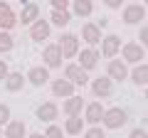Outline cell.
Listing matches in <instances>:
<instances>
[{"mask_svg": "<svg viewBox=\"0 0 148 138\" xmlns=\"http://www.w3.org/2000/svg\"><path fill=\"white\" fill-rule=\"evenodd\" d=\"M109 79H114V81L128 79V67L123 59H111L109 62Z\"/></svg>", "mask_w": 148, "mask_h": 138, "instance_id": "cell-8", "label": "cell"}, {"mask_svg": "<svg viewBox=\"0 0 148 138\" xmlns=\"http://www.w3.org/2000/svg\"><path fill=\"white\" fill-rule=\"evenodd\" d=\"M15 25H17V17H15V12L10 10V5H8V3H0V30L10 32Z\"/></svg>", "mask_w": 148, "mask_h": 138, "instance_id": "cell-10", "label": "cell"}, {"mask_svg": "<svg viewBox=\"0 0 148 138\" xmlns=\"http://www.w3.org/2000/svg\"><path fill=\"white\" fill-rule=\"evenodd\" d=\"M8 118H10V109H8L5 104H0V126L8 123Z\"/></svg>", "mask_w": 148, "mask_h": 138, "instance_id": "cell-30", "label": "cell"}, {"mask_svg": "<svg viewBox=\"0 0 148 138\" xmlns=\"http://www.w3.org/2000/svg\"><path fill=\"white\" fill-rule=\"evenodd\" d=\"M91 91H94L96 99H106V96H111V91H114V79H109V77H99V79L91 81Z\"/></svg>", "mask_w": 148, "mask_h": 138, "instance_id": "cell-5", "label": "cell"}, {"mask_svg": "<svg viewBox=\"0 0 148 138\" xmlns=\"http://www.w3.org/2000/svg\"><path fill=\"white\" fill-rule=\"evenodd\" d=\"M128 77H131V81L138 84V86L148 84V64H136V69H133Z\"/></svg>", "mask_w": 148, "mask_h": 138, "instance_id": "cell-22", "label": "cell"}, {"mask_svg": "<svg viewBox=\"0 0 148 138\" xmlns=\"http://www.w3.org/2000/svg\"><path fill=\"white\" fill-rule=\"evenodd\" d=\"M22 86H25V77H22L20 72H10V74L5 77V89H8V91L15 94V91H20Z\"/></svg>", "mask_w": 148, "mask_h": 138, "instance_id": "cell-20", "label": "cell"}, {"mask_svg": "<svg viewBox=\"0 0 148 138\" xmlns=\"http://www.w3.org/2000/svg\"><path fill=\"white\" fill-rule=\"evenodd\" d=\"M64 79H69L74 86H84L86 81V69H82L79 64H67V69H64Z\"/></svg>", "mask_w": 148, "mask_h": 138, "instance_id": "cell-4", "label": "cell"}, {"mask_svg": "<svg viewBox=\"0 0 148 138\" xmlns=\"http://www.w3.org/2000/svg\"><path fill=\"white\" fill-rule=\"evenodd\" d=\"M57 113H59V109L54 106L52 101H47V104H40V106H37V118H40V121H54V118H57Z\"/></svg>", "mask_w": 148, "mask_h": 138, "instance_id": "cell-19", "label": "cell"}, {"mask_svg": "<svg viewBox=\"0 0 148 138\" xmlns=\"http://www.w3.org/2000/svg\"><path fill=\"white\" fill-rule=\"evenodd\" d=\"M82 128H84V118H79V116H69L67 123H64V131H67L69 136H77V133H82Z\"/></svg>", "mask_w": 148, "mask_h": 138, "instance_id": "cell-23", "label": "cell"}, {"mask_svg": "<svg viewBox=\"0 0 148 138\" xmlns=\"http://www.w3.org/2000/svg\"><path fill=\"white\" fill-rule=\"evenodd\" d=\"M91 10H94V3L91 0H74V12L79 17H89Z\"/></svg>", "mask_w": 148, "mask_h": 138, "instance_id": "cell-25", "label": "cell"}, {"mask_svg": "<svg viewBox=\"0 0 148 138\" xmlns=\"http://www.w3.org/2000/svg\"><path fill=\"white\" fill-rule=\"evenodd\" d=\"M69 20H72V15L67 10H52V15H49V22L57 25V27H67Z\"/></svg>", "mask_w": 148, "mask_h": 138, "instance_id": "cell-24", "label": "cell"}, {"mask_svg": "<svg viewBox=\"0 0 148 138\" xmlns=\"http://www.w3.org/2000/svg\"><path fill=\"white\" fill-rule=\"evenodd\" d=\"M42 59H45V67L47 69H57L62 67V49H59V44H47L42 52Z\"/></svg>", "mask_w": 148, "mask_h": 138, "instance_id": "cell-3", "label": "cell"}, {"mask_svg": "<svg viewBox=\"0 0 148 138\" xmlns=\"http://www.w3.org/2000/svg\"><path fill=\"white\" fill-rule=\"evenodd\" d=\"M5 138H25V121H8Z\"/></svg>", "mask_w": 148, "mask_h": 138, "instance_id": "cell-21", "label": "cell"}, {"mask_svg": "<svg viewBox=\"0 0 148 138\" xmlns=\"http://www.w3.org/2000/svg\"><path fill=\"white\" fill-rule=\"evenodd\" d=\"M121 3H123V0H104V5H106V8H114V10L121 8Z\"/></svg>", "mask_w": 148, "mask_h": 138, "instance_id": "cell-34", "label": "cell"}, {"mask_svg": "<svg viewBox=\"0 0 148 138\" xmlns=\"http://www.w3.org/2000/svg\"><path fill=\"white\" fill-rule=\"evenodd\" d=\"M82 37H84L86 44H99L101 42V27L94 25V22H84V27H82Z\"/></svg>", "mask_w": 148, "mask_h": 138, "instance_id": "cell-12", "label": "cell"}, {"mask_svg": "<svg viewBox=\"0 0 148 138\" xmlns=\"http://www.w3.org/2000/svg\"><path fill=\"white\" fill-rule=\"evenodd\" d=\"M82 109H84V99H82V96L72 94V96L64 99V113H67V116H79Z\"/></svg>", "mask_w": 148, "mask_h": 138, "instance_id": "cell-14", "label": "cell"}, {"mask_svg": "<svg viewBox=\"0 0 148 138\" xmlns=\"http://www.w3.org/2000/svg\"><path fill=\"white\" fill-rule=\"evenodd\" d=\"M49 3H52L54 10H67V5L72 3V0H49Z\"/></svg>", "mask_w": 148, "mask_h": 138, "instance_id": "cell-31", "label": "cell"}, {"mask_svg": "<svg viewBox=\"0 0 148 138\" xmlns=\"http://www.w3.org/2000/svg\"><path fill=\"white\" fill-rule=\"evenodd\" d=\"M101 118H104V106H101L99 101H91L89 106H86L84 121H89L91 126H96V123H101Z\"/></svg>", "mask_w": 148, "mask_h": 138, "instance_id": "cell-18", "label": "cell"}, {"mask_svg": "<svg viewBox=\"0 0 148 138\" xmlns=\"http://www.w3.org/2000/svg\"><path fill=\"white\" fill-rule=\"evenodd\" d=\"M37 17H40V5H35V3H22V12H20L22 25H32Z\"/></svg>", "mask_w": 148, "mask_h": 138, "instance_id": "cell-17", "label": "cell"}, {"mask_svg": "<svg viewBox=\"0 0 148 138\" xmlns=\"http://www.w3.org/2000/svg\"><path fill=\"white\" fill-rule=\"evenodd\" d=\"M141 20H146V8H143V5H128V8H123V22H126V25H138Z\"/></svg>", "mask_w": 148, "mask_h": 138, "instance_id": "cell-9", "label": "cell"}, {"mask_svg": "<svg viewBox=\"0 0 148 138\" xmlns=\"http://www.w3.org/2000/svg\"><path fill=\"white\" fill-rule=\"evenodd\" d=\"M121 49V37L119 35H109V37H101V52L106 59H114Z\"/></svg>", "mask_w": 148, "mask_h": 138, "instance_id": "cell-7", "label": "cell"}, {"mask_svg": "<svg viewBox=\"0 0 148 138\" xmlns=\"http://www.w3.org/2000/svg\"><path fill=\"white\" fill-rule=\"evenodd\" d=\"M64 133H62V128L59 126H49L47 131H45V138H62Z\"/></svg>", "mask_w": 148, "mask_h": 138, "instance_id": "cell-27", "label": "cell"}, {"mask_svg": "<svg viewBox=\"0 0 148 138\" xmlns=\"http://www.w3.org/2000/svg\"><path fill=\"white\" fill-rule=\"evenodd\" d=\"M96 64H99V52H96L94 47H86V49H82L79 52V67L82 69H94Z\"/></svg>", "mask_w": 148, "mask_h": 138, "instance_id": "cell-13", "label": "cell"}, {"mask_svg": "<svg viewBox=\"0 0 148 138\" xmlns=\"http://www.w3.org/2000/svg\"><path fill=\"white\" fill-rule=\"evenodd\" d=\"M10 74V69H8V62L5 59H0V81H5V77Z\"/></svg>", "mask_w": 148, "mask_h": 138, "instance_id": "cell-32", "label": "cell"}, {"mask_svg": "<svg viewBox=\"0 0 148 138\" xmlns=\"http://www.w3.org/2000/svg\"><path fill=\"white\" fill-rule=\"evenodd\" d=\"M59 49H62V57H64V59L77 57V54H79V37L72 35V32L62 35V37H59Z\"/></svg>", "mask_w": 148, "mask_h": 138, "instance_id": "cell-2", "label": "cell"}, {"mask_svg": "<svg viewBox=\"0 0 148 138\" xmlns=\"http://www.w3.org/2000/svg\"><path fill=\"white\" fill-rule=\"evenodd\" d=\"M52 94L59 96V99H67V96L74 94V84L69 79H54L52 81Z\"/></svg>", "mask_w": 148, "mask_h": 138, "instance_id": "cell-15", "label": "cell"}, {"mask_svg": "<svg viewBox=\"0 0 148 138\" xmlns=\"http://www.w3.org/2000/svg\"><path fill=\"white\" fill-rule=\"evenodd\" d=\"M128 138H148V133L143 131V128H133V131H131V136H128Z\"/></svg>", "mask_w": 148, "mask_h": 138, "instance_id": "cell-33", "label": "cell"}, {"mask_svg": "<svg viewBox=\"0 0 148 138\" xmlns=\"http://www.w3.org/2000/svg\"><path fill=\"white\" fill-rule=\"evenodd\" d=\"M101 121H104L106 128H111V131H114V128H121L123 123L128 121V113H126V109L114 106V109H106V111H104V118H101Z\"/></svg>", "mask_w": 148, "mask_h": 138, "instance_id": "cell-1", "label": "cell"}, {"mask_svg": "<svg viewBox=\"0 0 148 138\" xmlns=\"http://www.w3.org/2000/svg\"><path fill=\"white\" fill-rule=\"evenodd\" d=\"M49 79V72L47 67H32L30 72H27V81H30L32 86H45V81Z\"/></svg>", "mask_w": 148, "mask_h": 138, "instance_id": "cell-16", "label": "cell"}, {"mask_svg": "<svg viewBox=\"0 0 148 138\" xmlns=\"http://www.w3.org/2000/svg\"><path fill=\"white\" fill-rule=\"evenodd\" d=\"M30 37L35 40V42H45V40L49 37V22L37 17V20L32 22V27H30Z\"/></svg>", "mask_w": 148, "mask_h": 138, "instance_id": "cell-11", "label": "cell"}, {"mask_svg": "<svg viewBox=\"0 0 148 138\" xmlns=\"http://www.w3.org/2000/svg\"><path fill=\"white\" fill-rule=\"evenodd\" d=\"M119 52H123V62H128V64H141V59H143V47L138 42L123 44Z\"/></svg>", "mask_w": 148, "mask_h": 138, "instance_id": "cell-6", "label": "cell"}, {"mask_svg": "<svg viewBox=\"0 0 148 138\" xmlns=\"http://www.w3.org/2000/svg\"><path fill=\"white\" fill-rule=\"evenodd\" d=\"M84 138H106V136H104V128H96L94 126V128H89V131L84 133Z\"/></svg>", "mask_w": 148, "mask_h": 138, "instance_id": "cell-29", "label": "cell"}, {"mask_svg": "<svg viewBox=\"0 0 148 138\" xmlns=\"http://www.w3.org/2000/svg\"><path fill=\"white\" fill-rule=\"evenodd\" d=\"M0 138H3V128H0Z\"/></svg>", "mask_w": 148, "mask_h": 138, "instance_id": "cell-36", "label": "cell"}, {"mask_svg": "<svg viewBox=\"0 0 148 138\" xmlns=\"http://www.w3.org/2000/svg\"><path fill=\"white\" fill-rule=\"evenodd\" d=\"M12 47H15V40L10 37V32L0 30V52H10Z\"/></svg>", "mask_w": 148, "mask_h": 138, "instance_id": "cell-26", "label": "cell"}, {"mask_svg": "<svg viewBox=\"0 0 148 138\" xmlns=\"http://www.w3.org/2000/svg\"><path fill=\"white\" fill-rule=\"evenodd\" d=\"M146 8H148V0H146Z\"/></svg>", "mask_w": 148, "mask_h": 138, "instance_id": "cell-38", "label": "cell"}, {"mask_svg": "<svg viewBox=\"0 0 148 138\" xmlns=\"http://www.w3.org/2000/svg\"><path fill=\"white\" fill-rule=\"evenodd\" d=\"M138 40H141V47L148 49V25L141 27V32H138Z\"/></svg>", "mask_w": 148, "mask_h": 138, "instance_id": "cell-28", "label": "cell"}, {"mask_svg": "<svg viewBox=\"0 0 148 138\" xmlns=\"http://www.w3.org/2000/svg\"><path fill=\"white\" fill-rule=\"evenodd\" d=\"M146 99H148V89H146Z\"/></svg>", "mask_w": 148, "mask_h": 138, "instance_id": "cell-37", "label": "cell"}, {"mask_svg": "<svg viewBox=\"0 0 148 138\" xmlns=\"http://www.w3.org/2000/svg\"><path fill=\"white\" fill-rule=\"evenodd\" d=\"M27 138H45V133H30Z\"/></svg>", "mask_w": 148, "mask_h": 138, "instance_id": "cell-35", "label": "cell"}]
</instances>
